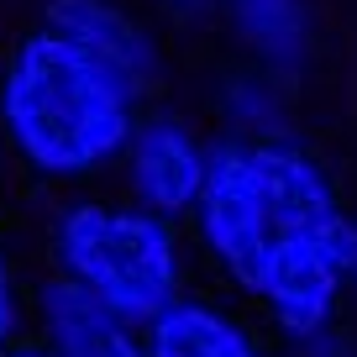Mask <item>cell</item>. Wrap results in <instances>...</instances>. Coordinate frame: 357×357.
Masks as SVG:
<instances>
[{
  "label": "cell",
  "instance_id": "cell-4",
  "mask_svg": "<svg viewBox=\"0 0 357 357\" xmlns=\"http://www.w3.org/2000/svg\"><path fill=\"white\" fill-rule=\"evenodd\" d=\"M205 163H211V147L178 116H147V121H137L126 147H121L132 205L163 215V221H178V215L195 211L200 184H205Z\"/></svg>",
  "mask_w": 357,
  "mask_h": 357
},
{
  "label": "cell",
  "instance_id": "cell-8",
  "mask_svg": "<svg viewBox=\"0 0 357 357\" xmlns=\"http://www.w3.org/2000/svg\"><path fill=\"white\" fill-rule=\"evenodd\" d=\"M221 6L268 74H300L310 63V6L305 0H221Z\"/></svg>",
  "mask_w": 357,
  "mask_h": 357
},
{
  "label": "cell",
  "instance_id": "cell-9",
  "mask_svg": "<svg viewBox=\"0 0 357 357\" xmlns=\"http://www.w3.org/2000/svg\"><path fill=\"white\" fill-rule=\"evenodd\" d=\"M226 116L236 121L242 142H279L284 137V105H279V89L268 79L247 74L226 84Z\"/></svg>",
  "mask_w": 357,
  "mask_h": 357
},
{
  "label": "cell",
  "instance_id": "cell-1",
  "mask_svg": "<svg viewBox=\"0 0 357 357\" xmlns=\"http://www.w3.org/2000/svg\"><path fill=\"white\" fill-rule=\"evenodd\" d=\"M195 226L215 263L247 294L279 257L326 247L347 284L357 279V221L342 211L331 178L294 142H215L195 200Z\"/></svg>",
  "mask_w": 357,
  "mask_h": 357
},
{
  "label": "cell",
  "instance_id": "cell-10",
  "mask_svg": "<svg viewBox=\"0 0 357 357\" xmlns=\"http://www.w3.org/2000/svg\"><path fill=\"white\" fill-rule=\"evenodd\" d=\"M16 326H22V294H16V273L0 252V352L16 347Z\"/></svg>",
  "mask_w": 357,
  "mask_h": 357
},
{
  "label": "cell",
  "instance_id": "cell-3",
  "mask_svg": "<svg viewBox=\"0 0 357 357\" xmlns=\"http://www.w3.org/2000/svg\"><path fill=\"white\" fill-rule=\"evenodd\" d=\"M58 273L116 310L147 326L184 294V252L174 221L132 200H74L53 221Z\"/></svg>",
  "mask_w": 357,
  "mask_h": 357
},
{
  "label": "cell",
  "instance_id": "cell-7",
  "mask_svg": "<svg viewBox=\"0 0 357 357\" xmlns=\"http://www.w3.org/2000/svg\"><path fill=\"white\" fill-rule=\"evenodd\" d=\"M142 342L147 357H268V347L236 315H226L211 300H190V294L158 310L142 326Z\"/></svg>",
  "mask_w": 357,
  "mask_h": 357
},
{
  "label": "cell",
  "instance_id": "cell-11",
  "mask_svg": "<svg viewBox=\"0 0 357 357\" xmlns=\"http://www.w3.org/2000/svg\"><path fill=\"white\" fill-rule=\"evenodd\" d=\"M163 6H168L174 16H211L221 0H163Z\"/></svg>",
  "mask_w": 357,
  "mask_h": 357
},
{
  "label": "cell",
  "instance_id": "cell-5",
  "mask_svg": "<svg viewBox=\"0 0 357 357\" xmlns=\"http://www.w3.org/2000/svg\"><path fill=\"white\" fill-rule=\"evenodd\" d=\"M43 26L58 37H68L74 47H84L89 58H100L105 68L126 79V84L147 89L158 79V47L142 32V22L116 6V0H47Z\"/></svg>",
  "mask_w": 357,
  "mask_h": 357
},
{
  "label": "cell",
  "instance_id": "cell-6",
  "mask_svg": "<svg viewBox=\"0 0 357 357\" xmlns=\"http://www.w3.org/2000/svg\"><path fill=\"white\" fill-rule=\"evenodd\" d=\"M37 315H43L47 352L53 357H147L142 326H132L116 310H105L95 294L68 284L63 273L43 284Z\"/></svg>",
  "mask_w": 357,
  "mask_h": 357
},
{
  "label": "cell",
  "instance_id": "cell-2",
  "mask_svg": "<svg viewBox=\"0 0 357 357\" xmlns=\"http://www.w3.org/2000/svg\"><path fill=\"white\" fill-rule=\"evenodd\" d=\"M142 89L68 37L26 32L0 74V132L43 178H89L121 158Z\"/></svg>",
  "mask_w": 357,
  "mask_h": 357
},
{
  "label": "cell",
  "instance_id": "cell-12",
  "mask_svg": "<svg viewBox=\"0 0 357 357\" xmlns=\"http://www.w3.org/2000/svg\"><path fill=\"white\" fill-rule=\"evenodd\" d=\"M0 357H53L47 347H11V352H0Z\"/></svg>",
  "mask_w": 357,
  "mask_h": 357
}]
</instances>
